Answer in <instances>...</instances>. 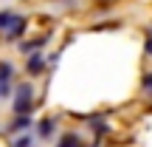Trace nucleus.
Here are the masks:
<instances>
[{
  "label": "nucleus",
  "mask_w": 152,
  "mask_h": 147,
  "mask_svg": "<svg viewBox=\"0 0 152 147\" xmlns=\"http://www.w3.org/2000/svg\"><path fill=\"white\" fill-rule=\"evenodd\" d=\"M17 17H20V14H14V11H9V9H6V11H0V31L6 34V31H9V28L17 23Z\"/></svg>",
  "instance_id": "f03ea898"
},
{
  "label": "nucleus",
  "mask_w": 152,
  "mask_h": 147,
  "mask_svg": "<svg viewBox=\"0 0 152 147\" xmlns=\"http://www.w3.org/2000/svg\"><path fill=\"white\" fill-rule=\"evenodd\" d=\"M20 127H31V116H17L11 122V130H20Z\"/></svg>",
  "instance_id": "6e6552de"
},
{
  "label": "nucleus",
  "mask_w": 152,
  "mask_h": 147,
  "mask_svg": "<svg viewBox=\"0 0 152 147\" xmlns=\"http://www.w3.org/2000/svg\"><path fill=\"white\" fill-rule=\"evenodd\" d=\"M54 127H56V122H54V119H45L42 125H39V136L45 139V136H48V133H54Z\"/></svg>",
  "instance_id": "1a4fd4ad"
},
{
  "label": "nucleus",
  "mask_w": 152,
  "mask_h": 147,
  "mask_svg": "<svg viewBox=\"0 0 152 147\" xmlns=\"http://www.w3.org/2000/svg\"><path fill=\"white\" fill-rule=\"evenodd\" d=\"M34 144V136L31 133H23V136H17L14 142H11V147H31Z\"/></svg>",
  "instance_id": "0eeeda50"
},
{
  "label": "nucleus",
  "mask_w": 152,
  "mask_h": 147,
  "mask_svg": "<svg viewBox=\"0 0 152 147\" xmlns=\"http://www.w3.org/2000/svg\"><path fill=\"white\" fill-rule=\"evenodd\" d=\"M28 57V74L31 76H37V74H42V57L34 51V54H26Z\"/></svg>",
  "instance_id": "7ed1b4c3"
},
{
  "label": "nucleus",
  "mask_w": 152,
  "mask_h": 147,
  "mask_svg": "<svg viewBox=\"0 0 152 147\" xmlns=\"http://www.w3.org/2000/svg\"><path fill=\"white\" fill-rule=\"evenodd\" d=\"M23 31H26V17H17V23L9 28V31H6V40H17Z\"/></svg>",
  "instance_id": "20e7f679"
},
{
  "label": "nucleus",
  "mask_w": 152,
  "mask_h": 147,
  "mask_svg": "<svg viewBox=\"0 0 152 147\" xmlns=\"http://www.w3.org/2000/svg\"><path fill=\"white\" fill-rule=\"evenodd\" d=\"M144 88H147V91L152 93V74H149V76H144Z\"/></svg>",
  "instance_id": "9d476101"
},
{
  "label": "nucleus",
  "mask_w": 152,
  "mask_h": 147,
  "mask_svg": "<svg viewBox=\"0 0 152 147\" xmlns=\"http://www.w3.org/2000/svg\"><path fill=\"white\" fill-rule=\"evenodd\" d=\"M31 108H34V88L28 85H17V91H14V110H17V116H28L31 113Z\"/></svg>",
  "instance_id": "f257e3e1"
},
{
  "label": "nucleus",
  "mask_w": 152,
  "mask_h": 147,
  "mask_svg": "<svg viewBox=\"0 0 152 147\" xmlns=\"http://www.w3.org/2000/svg\"><path fill=\"white\" fill-rule=\"evenodd\" d=\"M56 147H82V142H79V136L68 133V136H62V139H59V144H56Z\"/></svg>",
  "instance_id": "423d86ee"
},
{
  "label": "nucleus",
  "mask_w": 152,
  "mask_h": 147,
  "mask_svg": "<svg viewBox=\"0 0 152 147\" xmlns=\"http://www.w3.org/2000/svg\"><path fill=\"white\" fill-rule=\"evenodd\" d=\"M42 43H48V37H39V40H31V43H23L20 51H23V54H34V51H37Z\"/></svg>",
  "instance_id": "39448f33"
},
{
  "label": "nucleus",
  "mask_w": 152,
  "mask_h": 147,
  "mask_svg": "<svg viewBox=\"0 0 152 147\" xmlns=\"http://www.w3.org/2000/svg\"><path fill=\"white\" fill-rule=\"evenodd\" d=\"M147 54H152V37L147 40Z\"/></svg>",
  "instance_id": "9b49d317"
}]
</instances>
